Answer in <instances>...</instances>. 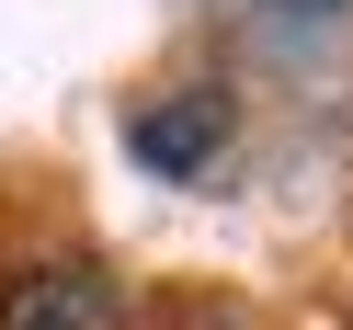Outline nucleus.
I'll return each instance as SVG.
<instances>
[{
    "instance_id": "obj_2",
    "label": "nucleus",
    "mask_w": 353,
    "mask_h": 330,
    "mask_svg": "<svg viewBox=\"0 0 353 330\" xmlns=\"http://www.w3.org/2000/svg\"><path fill=\"white\" fill-rule=\"evenodd\" d=\"M0 330H125V296L92 262H23L0 285Z\"/></svg>"
},
{
    "instance_id": "obj_1",
    "label": "nucleus",
    "mask_w": 353,
    "mask_h": 330,
    "mask_svg": "<svg viewBox=\"0 0 353 330\" xmlns=\"http://www.w3.org/2000/svg\"><path fill=\"white\" fill-rule=\"evenodd\" d=\"M228 125H239V114H228V92H205V80H194V92L137 103V114H125V148H137L160 183H194V171L228 148Z\"/></svg>"
},
{
    "instance_id": "obj_3",
    "label": "nucleus",
    "mask_w": 353,
    "mask_h": 330,
    "mask_svg": "<svg viewBox=\"0 0 353 330\" xmlns=\"http://www.w3.org/2000/svg\"><path fill=\"white\" fill-rule=\"evenodd\" d=\"M285 12H342V0H285Z\"/></svg>"
}]
</instances>
